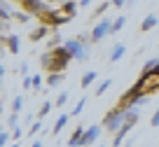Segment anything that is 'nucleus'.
<instances>
[{"label": "nucleus", "instance_id": "obj_1", "mask_svg": "<svg viewBox=\"0 0 159 147\" xmlns=\"http://www.w3.org/2000/svg\"><path fill=\"white\" fill-rule=\"evenodd\" d=\"M157 89H159V65H154L152 70H143L140 82L129 91V96L136 100V98H143V96H148L150 91H157Z\"/></svg>", "mask_w": 159, "mask_h": 147}, {"label": "nucleus", "instance_id": "obj_2", "mask_svg": "<svg viewBox=\"0 0 159 147\" xmlns=\"http://www.w3.org/2000/svg\"><path fill=\"white\" fill-rule=\"evenodd\" d=\"M126 124V112L124 110H112V112L105 117L103 126L108 128V131H117V128H122Z\"/></svg>", "mask_w": 159, "mask_h": 147}, {"label": "nucleus", "instance_id": "obj_3", "mask_svg": "<svg viewBox=\"0 0 159 147\" xmlns=\"http://www.w3.org/2000/svg\"><path fill=\"white\" fill-rule=\"evenodd\" d=\"M68 59H73V56L68 54V49L66 47H61V49H54V63H52V70H63L66 68V63H68Z\"/></svg>", "mask_w": 159, "mask_h": 147}, {"label": "nucleus", "instance_id": "obj_4", "mask_svg": "<svg viewBox=\"0 0 159 147\" xmlns=\"http://www.w3.org/2000/svg\"><path fill=\"white\" fill-rule=\"evenodd\" d=\"M66 49H68V54L73 56L75 61H87V51L77 40H68V42H66Z\"/></svg>", "mask_w": 159, "mask_h": 147}, {"label": "nucleus", "instance_id": "obj_5", "mask_svg": "<svg viewBox=\"0 0 159 147\" xmlns=\"http://www.w3.org/2000/svg\"><path fill=\"white\" fill-rule=\"evenodd\" d=\"M108 33H112V26H110V19H103L98 26L94 28V33H91V40L94 42H98V40H103Z\"/></svg>", "mask_w": 159, "mask_h": 147}, {"label": "nucleus", "instance_id": "obj_6", "mask_svg": "<svg viewBox=\"0 0 159 147\" xmlns=\"http://www.w3.org/2000/svg\"><path fill=\"white\" fill-rule=\"evenodd\" d=\"M101 136V126H91V128H84V136H82V147L91 145L96 138Z\"/></svg>", "mask_w": 159, "mask_h": 147}, {"label": "nucleus", "instance_id": "obj_7", "mask_svg": "<svg viewBox=\"0 0 159 147\" xmlns=\"http://www.w3.org/2000/svg\"><path fill=\"white\" fill-rule=\"evenodd\" d=\"M24 2H26L33 12H45V10H47V5L42 2V0H24Z\"/></svg>", "mask_w": 159, "mask_h": 147}, {"label": "nucleus", "instance_id": "obj_8", "mask_svg": "<svg viewBox=\"0 0 159 147\" xmlns=\"http://www.w3.org/2000/svg\"><path fill=\"white\" fill-rule=\"evenodd\" d=\"M122 56H124V44H115L112 54H110V61H119Z\"/></svg>", "mask_w": 159, "mask_h": 147}, {"label": "nucleus", "instance_id": "obj_9", "mask_svg": "<svg viewBox=\"0 0 159 147\" xmlns=\"http://www.w3.org/2000/svg\"><path fill=\"white\" fill-rule=\"evenodd\" d=\"M96 77H98V75H96L94 70H89V73H84V77H82V87L87 89V87H89L91 82H96Z\"/></svg>", "mask_w": 159, "mask_h": 147}, {"label": "nucleus", "instance_id": "obj_10", "mask_svg": "<svg viewBox=\"0 0 159 147\" xmlns=\"http://www.w3.org/2000/svg\"><path fill=\"white\" fill-rule=\"evenodd\" d=\"M157 26V16H148V19H143V24H140V28L143 30H150Z\"/></svg>", "mask_w": 159, "mask_h": 147}, {"label": "nucleus", "instance_id": "obj_11", "mask_svg": "<svg viewBox=\"0 0 159 147\" xmlns=\"http://www.w3.org/2000/svg\"><path fill=\"white\" fill-rule=\"evenodd\" d=\"M66 122H68V114H61V117L56 119V124H54V133H59L61 128L66 126Z\"/></svg>", "mask_w": 159, "mask_h": 147}, {"label": "nucleus", "instance_id": "obj_12", "mask_svg": "<svg viewBox=\"0 0 159 147\" xmlns=\"http://www.w3.org/2000/svg\"><path fill=\"white\" fill-rule=\"evenodd\" d=\"M61 79H63V75H59V73H52L49 77H47V84H49V87H56V84H61Z\"/></svg>", "mask_w": 159, "mask_h": 147}, {"label": "nucleus", "instance_id": "obj_13", "mask_svg": "<svg viewBox=\"0 0 159 147\" xmlns=\"http://www.w3.org/2000/svg\"><path fill=\"white\" fill-rule=\"evenodd\" d=\"M45 33H47V28H45V26H42V28L33 30V35H30V40H33V42H38V40H42V38H45Z\"/></svg>", "mask_w": 159, "mask_h": 147}, {"label": "nucleus", "instance_id": "obj_14", "mask_svg": "<svg viewBox=\"0 0 159 147\" xmlns=\"http://www.w3.org/2000/svg\"><path fill=\"white\" fill-rule=\"evenodd\" d=\"M108 87H110V79H103V82L98 84V89H96V96H103V93L108 91Z\"/></svg>", "mask_w": 159, "mask_h": 147}, {"label": "nucleus", "instance_id": "obj_15", "mask_svg": "<svg viewBox=\"0 0 159 147\" xmlns=\"http://www.w3.org/2000/svg\"><path fill=\"white\" fill-rule=\"evenodd\" d=\"M7 44H10L12 51H19V38H16V35H12V38L7 40Z\"/></svg>", "mask_w": 159, "mask_h": 147}, {"label": "nucleus", "instance_id": "obj_16", "mask_svg": "<svg viewBox=\"0 0 159 147\" xmlns=\"http://www.w3.org/2000/svg\"><path fill=\"white\" fill-rule=\"evenodd\" d=\"M124 21H126L124 16H119V19H117V21H115V24H112V33H117V30L122 28V26H124Z\"/></svg>", "mask_w": 159, "mask_h": 147}, {"label": "nucleus", "instance_id": "obj_17", "mask_svg": "<svg viewBox=\"0 0 159 147\" xmlns=\"http://www.w3.org/2000/svg\"><path fill=\"white\" fill-rule=\"evenodd\" d=\"M66 12H68V14H75V12H77L75 2H66Z\"/></svg>", "mask_w": 159, "mask_h": 147}, {"label": "nucleus", "instance_id": "obj_18", "mask_svg": "<svg viewBox=\"0 0 159 147\" xmlns=\"http://www.w3.org/2000/svg\"><path fill=\"white\" fill-rule=\"evenodd\" d=\"M82 108H84V98H82V100H80L77 105H75V110H73V114H80L82 112Z\"/></svg>", "mask_w": 159, "mask_h": 147}, {"label": "nucleus", "instance_id": "obj_19", "mask_svg": "<svg viewBox=\"0 0 159 147\" xmlns=\"http://www.w3.org/2000/svg\"><path fill=\"white\" fill-rule=\"evenodd\" d=\"M0 14H2V19H10V10H7V5L0 7Z\"/></svg>", "mask_w": 159, "mask_h": 147}, {"label": "nucleus", "instance_id": "obj_20", "mask_svg": "<svg viewBox=\"0 0 159 147\" xmlns=\"http://www.w3.org/2000/svg\"><path fill=\"white\" fill-rule=\"evenodd\" d=\"M40 84H42V77H40V75H35V77H33V87L40 89Z\"/></svg>", "mask_w": 159, "mask_h": 147}, {"label": "nucleus", "instance_id": "obj_21", "mask_svg": "<svg viewBox=\"0 0 159 147\" xmlns=\"http://www.w3.org/2000/svg\"><path fill=\"white\" fill-rule=\"evenodd\" d=\"M66 98H68V93H61L59 100H56V105H63V103H66Z\"/></svg>", "mask_w": 159, "mask_h": 147}, {"label": "nucleus", "instance_id": "obj_22", "mask_svg": "<svg viewBox=\"0 0 159 147\" xmlns=\"http://www.w3.org/2000/svg\"><path fill=\"white\" fill-rule=\"evenodd\" d=\"M152 126H159V110L154 112V117H152Z\"/></svg>", "mask_w": 159, "mask_h": 147}, {"label": "nucleus", "instance_id": "obj_23", "mask_svg": "<svg viewBox=\"0 0 159 147\" xmlns=\"http://www.w3.org/2000/svg\"><path fill=\"white\" fill-rule=\"evenodd\" d=\"M7 140H10V136H7V133H2V136H0V145H7Z\"/></svg>", "mask_w": 159, "mask_h": 147}, {"label": "nucleus", "instance_id": "obj_24", "mask_svg": "<svg viewBox=\"0 0 159 147\" xmlns=\"http://www.w3.org/2000/svg\"><path fill=\"white\" fill-rule=\"evenodd\" d=\"M49 108H52V105L45 103V105H42V110H40V114H47V112H49Z\"/></svg>", "mask_w": 159, "mask_h": 147}, {"label": "nucleus", "instance_id": "obj_25", "mask_svg": "<svg viewBox=\"0 0 159 147\" xmlns=\"http://www.w3.org/2000/svg\"><path fill=\"white\" fill-rule=\"evenodd\" d=\"M14 110H16V112L21 110V98H16V100H14Z\"/></svg>", "mask_w": 159, "mask_h": 147}, {"label": "nucleus", "instance_id": "obj_26", "mask_svg": "<svg viewBox=\"0 0 159 147\" xmlns=\"http://www.w3.org/2000/svg\"><path fill=\"white\" fill-rule=\"evenodd\" d=\"M124 2H126V0H112V5H115V7H122Z\"/></svg>", "mask_w": 159, "mask_h": 147}, {"label": "nucleus", "instance_id": "obj_27", "mask_svg": "<svg viewBox=\"0 0 159 147\" xmlns=\"http://www.w3.org/2000/svg\"><path fill=\"white\" fill-rule=\"evenodd\" d=\"M30 147H42V142H33V145H30Z\"/></svg>", "mask_w": 159, "mask_h": 147}]
</instances>
